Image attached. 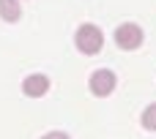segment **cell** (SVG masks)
<instances>
[{"label":"cell","mask_w":156,"mask_h":139,"mask_svg":"<svg viewBox=\"0 0 156 139\" xmlns=\"http://www.w3.org/2000/svg\"><path fill=\"white\" fill-rule=\"evenodd\" d=\"M74 44L82 55H99L101 46H104V33L96 25H80L77 36H74Z\"/></svg>","instance_id":"1"},{"label":"cell","mask_w":156,"mask_h":139,"mask_svg":"<svg viewBox=\"0 0 156 139\" xmlns=\"http://www.w3.org/2000/svg\"><path fill=\"white\" fill-rule=\"evenodd\" d=\"M143 27L140 25H134V22H123V25H118V30H115V44L121 46V49H126V52H132V49H140L143 46Z\"/></svg>","instance_id":"2"},{"label":"cell","mask_w":156,"mask_h":139,"mask_svg":"<svg viewBox=\"0 0 156 139\" xmlns=\"http://www.w3.org/2000/svg\"><path fill=\"white\" fill-rule=\"evenodd\" d=\"M115 74L110 71V68H99V71H93L90 74V82H88V87H90V93L93 96H99V98H107L112 90H115Z\"/></svg>","instance_id":"3"},{"label":"cell","mask_w":156,"mask_h":139,"mask_svg":"<svg viewBox=\"0 0 156 139\" xmlns=\"http://www.w3.org/2000/svg\"><path fill=\"white\" fill-rule=\"evenodd\" d=\"M47 90H49V79H47L44 74H30V76H25V82H22V93H25L27 98H41Z\"/></svg>","instance_id":"4"},{"label":"cell","mask_w":156,"mask_h":139,"mask_svg":"<svg viewBox=\"0 0 156 139\" xmlns=\"http://www.w3.org/2000/svg\"><path fill=\"white\" fill-rule=\"evenodd\" d=\"M0 16H3L5 22H16V19L22 16L19 0H0Z\"/></svg>","instance_id":"5"},{"label":"cell","mask_w":156,"mask_h":139,"mask_svg":"<svg viewBox=\"0 0 156 139\" xmlns=\"http://www.w3.org/2000/svg\"><path fill=\"white\" fill-rule=\"evenodd\" d=\"M143 128L156 131V101H154V104H148L145 112H143Z\"/></svg>","instance_id":"6"},{"label":"cell","mask_w":156,"mask_h":139,"mask_svg":"<svg viewBox=\"0 0 156 139\" xmlns=\"http://www.w3.org/2000/svg\"><path fill=\"white\" fill-rule=\"evenodd\" d=\"M41 139H69V134H63V131H52V134H47V137Z\"/></svg>","instance_id":"7"}]
</instances>
